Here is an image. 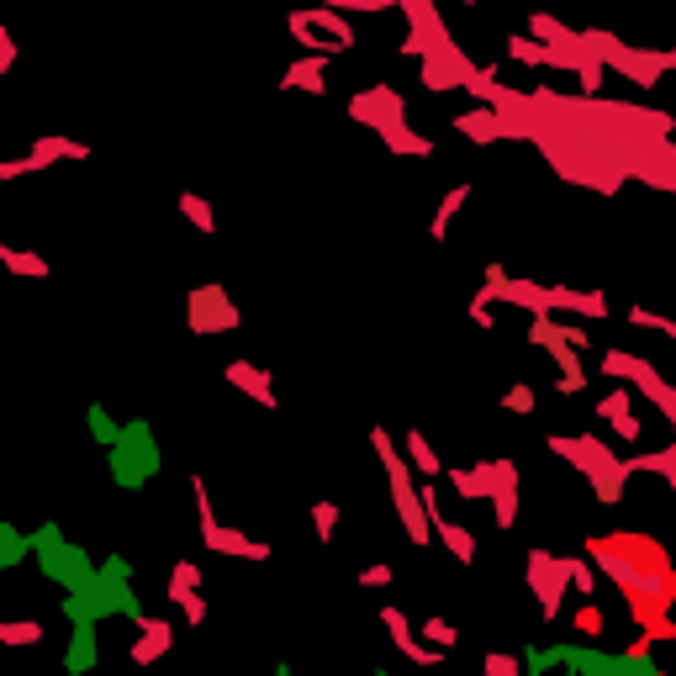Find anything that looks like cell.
I'll list each match as a JSON object with an SVG mask.
<instances>
[{
  "mask_svg": "<svg viewBox=\"0 0 676 676\" xmlns=\"http://www.w3.org/2000/svg\"><path fill=\"white\" fill-rule=\"evenodd\" d=\"M191 497H196V518H201V544L212 555H238V560H270V544L265 539H249L243 529H228V523H217L212 513V497H206V481L191 476Z\"/></svg>",
  "mask_w": 676,
  "mask_h": 676,
  "instance_id": "1",
  "label": "cell"
},
{
  "mask_svg": "<svg viewBox=\"0 0 676 676\" xmlns=\"http://www.w3.org/2000/svg\"><path fill=\"white\" fill-rule=\"evenodd\" d=\"M529 592L539 597L544 624H555L571 592V555H550V550H529Z\"/></svg>",
  "mask_w": 676,
  "mask_h": 676,
  "instance_id": "2",
  "label": "cell"
},
{
  "mask_svg": "<svg viewBox=\"0 0 676 676\" xmlns=\"http://www.w3.org/2000/svg\"><path fill=\"white\" fill-rule=\"evenodd\" d=\"M349 117L365 122V127H375V133H386V127L407 122V101H402L391 85H365L360 96L349 101Z\"/></svg>",
  "mask_w": 676,
  "mask_h": 676,
  "instance_id": "3",
  "label": "cell"
},
{
  "mask_svg": "<svg viewBox=\"0 0 676 676\" xmlns=\"http://www.w3.org/2000/svg\"><path fill=\"white\" fill-rule=\"evenodd\" d=\"M59 159H90V148H85V143H69V138H59V133H48V138L32 143L27 159H6V164H0V180L37 175V169H48V164H59Z\"/></svg>",
  "mask_w": 676,
  "mask_h": 676,
  "instance_id": "4",
  "label": "cell"
},
{
  "mask_svg": "<svg viewBox=\"0 0 676 676\" xmlns=\"http://www.w3.org/2000/svg\"><path fill=\"white\" fill-rule=\"evenodd\" d=\"M481 471H486V502H492V518H497V529H513L518 523V465L513 460H481Z\"/></svg>",
  "mask_w": 676,
  "mask_h": 676,
  "instance_id": "5",
  "label": "cell"
},
{
  "mask_svg": "<svg viewBox=\"0 0 676 676\" xmlns=\"http://www.w3.org/2000/svg\"><path fill=\"white\" fill-rule=\"evenodd\" d=\"M191 328L196 333H233L238 328V307L228 302V291L222 286L191 291Z\"/></svg>",
  "mask_w": 676,
  "mask_h": 676,
  "instance_id": "6",
  "label": "cell"
},
{
  "mask_svg": "<svg viewBox=\"0 0 676 676\" xmlns=\"http://www.w3.org/2000/svg\"><path fill=\"white\" fill-rule=\"evenodd\" d=\"M550 312L581 317V323H603V317H608V296H603V291H571V286H550Z\"/></svg>",
  "mask_w": 676,
  "mask_h": 676,
  "instance_id": "7",
  "label": "cell"
},
{
  "mask_svg": "<svg viewBox=\"0 0 676 676\" xmlns=\"http://www.w3.org/2000/svg\"><path fill=\"white\" fill-rule=\"evenodd\" d=\"M222 375H228V381L243 391V397H254L259 407H280V397H275V386H270V370L265 365H254V360H228V370H222Z\"/></svg>",
  "mask_w": 676,
  "mask_h": 676,
  "instance_id": "8",
  "label": "cell"
},
{
  "mask_svg": "<svg viewBox=\"0 0 676 676\" xmlns=\"http://www.w3.org/2000/svg\"><path fill=\"white\" fill-rule=\"evenodd\" d=\"M328 59H333V53H302V59L280 74V85H286V90H307V96H328Z\"/></svg>",
  "mask_w": 676,
  "mask_h": 676,
  "instance_id": "9",
  "label": "cell"
},
{
  "mask_svg": "<svg viewBox=\"0 0 676 676\" xmlns=\"http://www.w3.org/2000/svg\"><path fill=\"white\" fill-rule=\"evenodd\" d=\"M133 624L143 629V640H138L133 650H127V655H133V666H154L159 655H164L169 645H175V629H169L164 618H148V613H138V608H133Z\"/></svg>",
  "mask_w": 676,
  "mask_h": 676,
  "instance_id": "10",
  "label": "cell"
},
{
  "mask_svg": "<svg viewBox=\"0 0 676 676\" xmlns=\"http://www.w3.org/2000/svg\"><path fill=\"white\" fill-rule=\"evenodd\" d=\"M603 375H624V381H634L640 391H650L655 381H666V375L655 370L645 354H624V349H608V354H603Z\"/></svg>",
  "mask_w": 676,
  "mask_h": 676,
  "instance_id": "11",
  "label": "cell"
},
{
  "mask_svg": "<svg viewBox=\"0 0 676 676\" xmlns=\"http://www.w3.org/2000/svg\"><path fill=\"white\" fill-rule=\"evenodd\" d=\"M302 11H307V22H312L317 32L328 37V48H333V53H349L354 43H360V37H354V27H349V16H344V11H333V6H302Z\"/></svg>",
  "mask_w": 676,
  "mask_h": 676,
  "instance_id": "12",
  "label": "cell"
},
{
  "mask_svg": "<svg viewBox=\"0 0 676 676\" xmlns=\"http://www.w3.org/2000/svg\"><path fill=\"white\" fill-rule=\"evenodd\" d=\"M455 127H460V138H471V143H507V117L492 106L465 111V117H455Z\"/></svg>",
  "mask_w": 676,
  "mask_h": 676,
  "instance_id": "13",
  "label": "cell"
},
{
  "mask_svg": "<svg viewBox=\"0 0 676 676\" xmlns=\"http://www.w3.org/2000/svg\"><path fill=\"white\" fill-rule=\"evenodd\" d=\"M434 539H439L444 550L460 560V566H471V560H476V534H471V529H460L455 518H444V507L434 513Z\"/></svg>",
  "mask_w": 676,
  "mask_h": 676,
  "instance_id": "14",
  "label": "cell"
},
{
  "mask_svg": "<svg viewBox=\"0 0 676 676\" xmlns=\"http://www.w3.org/2000/svg\"><path fill=\"white\" fill-rule=\"evenodd\" d=\"M402 449H407V460H412V471H418L423 481H439L449 465L439 460V449L423 439V428H407V439H402Z\"/></svg>",
  "mask_w": 676,
  "mask_h": 676,
  "instance_id": "15",
  "label": "cell"
},
{
  "mask_svg": "<svg viewBox=\"0 0 676 676\" xmlns=\"http://www.w3.org/2000/svg\"><path fill=\"white\" fill-rule=\"evenodd\" d=\"M465 201H471V180H465V185H449L444 201H439V212L428 217V238L444 243V238H449V228H455V217L465 212Z\"/></svg>",
  "mask_w": 676,
  "mask_h": 676,
  "instance_id": "16",
  "label": "cell"
},
{
  "mask_svg": "<svg viewBox=\"0 0 676 676\" xmlns=\"http://www.w3.org/2000/svg\"><path fill=\"white\" fill-rule=\"evenodd\" d=\"M529 37H539V43H560V48H581V27H566L550 11H534L529 16Z\"/></svg>",
  "mask_w": 676,
  "mask_h": 676,
  "instance_id": "17",
  "label": "cell"
},
{
  "mask_svg": "<svg viewBox=\"0 0 676 676\" xmlns=\"http://www.w3.org/2000/svg\"><path fill=\"white\" fill-rule=\"evenodd\" d=\"M449 476V492H455L460 502H481L492 486H486V471H481V460L476 465H455V471H444Z\"/></svg>",
  "mask_w": 676,
  "mask_h": 676,
  "instance_id": "18",
  "label": "cell"
},
{
  "mask_svg": "<svg viewBox=\"0 0 676 676\" xmlns=\"http://www.w3.org/2000/svg\"><path fill=\"white\" fill-rule=\"evenodd\" d=\"M381 143L391 148V154H412V159H434V143H428L423 133H412L407 122H397V127H386L381 133Z\"/></svg>",
  "mask_w": 676,
  "mask_h": 676,
  "instance_id": "19",
  "label": "cell"
},
{
  "mask_svg": "<svg viewBox=\"0 0 676 676\" xmlns=\"http://www.w3.org/2000/svg\"><path fill=\"white\" fill-rule=\"evenodd\" d=\"M0 265H6L11 275H37V280L53 275V265L43 254H27V249H16V243H0Z\"/></svg>",
  "mask_w": 676,
  "mask_h": 676,
  "instance_id": "20",
  "label": "cell"
},
{
  "mask_svg": "<svg viewBox=\"0 0 676 676\" xmlns=\"http://www.w3.org/2000/svg\"><path fill=\"white\" fill-rule=\"evenodd\" d=\"M43 618H0V645H43Z\"/></svg>",
  "mask_w": 676,
  "mask_h": 676,
  "instance_id": "21",
  "label": "cell"
},
{
  "mask_svg": "<svg viewBox=\"0 0 676 676\" xmlns=\"http://www.w3.org/2000/svg\"><path fill=\"white\" fill-rule=\"evenodd\" d=\"M185 592H201V566H196V560H175V566H169L164 597H169V603H180Z\"/></svg>",
  "mask_w": 676,
  "mask_h": 676,
  "instance_id": "22",
  "label": "cell"
},
{
  "mask_svg": "<svg viewBox=\"0 0 676 676\" xmlns=\"http://www.w3.org/2000/svg\"><path fill=\"white\" fill-rule=\"evenodd\" d=\"M180 212H185V222H191L196 233H217V212H212V201H206V196L180 191Z\"/></svg>",
  "mask_w": 676,
  "mask_h": 676,
  "instance_id": "23",
  "label": "cell"
},
{
  "mask_svg": "<svg viewBox=\"0 0 676 676\" xmlns=\"http://www.w3.org/2000/svg\"><path fill=\"white\" fill-rule=\"evenodd\" d=\"M286 27H291V37H296V48H302V53H333V48H328V37L307 22V11H291V16H286Z\"/></svg>",
  "mask_w": 676,
  "mask_h": 676,
  "instance_id": "24",
  "label": "cell"
},
{
  "mask_svg": "<svg viewBox=\"0 0 676 676\" xmlns=\"http://www.w3.org/2000/svg\"><path fill=\"white\" fill-rule=\"evenodd\" d=\"M381 624H386L391 645H397L402 655H407L412 645H418V634H412V624H407V613H402V608H391V603H386V608H381Z\"/></svg>",
  "mask_w": 676,
  "mask_h": 676,
  "instance_id": "25",
  "label": "cell"
},
{
  "mask_svg": "<svg viewBox=\"0 0 676 676\" xmlns=\"http://www.w3.org/2000/svg\"><path fill=\"white\" fill-rule=\"evenodd\" d=\"M571 629L581 634V640H603V608L592 603V597H581V608L571 618Z\"/></svg>",
  "mask_w": 676,
  "mask_h": 676,
  "instance_id": "26",
  "label": "cell"
},
{
  "mask_svg": "<svg viewBox=\"0 0 676 676\" xmlns=\"http://www.w3.org/2000/svg\"><path fill=\"white\" fill-rule=\"evenodd\" d=\"M629 407H634V391H629V386H613L608 397L592 407V418H597V423H613L618 412H629Z\"/></svg>",
  "mask_w": 676,
  "mask_h": 676,
  "instance_id": "27",
  "label": "cell"
},
{
  "mask_svg": "<svg viewBox=\"0 0 676 676\" xmlns=\"http://www.w3.org/2000/svg\"><path fill=\"white\" fill-rule=\"evenodd\" d=\"M502 407H507V412H518V418H529V412L539 407V397H534V386H529V381H513V386L502 391Z\"/></svg>",
  "mask_w": 676,
  "mask_h": 676,
  "instance_id": "28",
  "label": "cell"
},
{
  "mask_svg": "<svg viewBox=\"0 0 676 676\" xmlns=\"http://www.w3.org/2000/svg\"><path fill=\"white\" fill-rule=\"evenodd\" d=\"M423 640L439 645V650H455L460 645V629L449 624V618H423Z\"/></svg>",
  "mask_w": 676,
  "mask_h": 676,
  "instance_id": "29",
  "label": "cell"
},
{
  "mask_svg": "<svg viewBox=\"0 0 676 676\" xmlns=\"http://www.w3.org/2000/svg\"><path fill=\"white\" fill-rule=\"evenodd\" d=\"M312 529H317V539L323 544H333V534H338V502H312Z\"/></svg>",
  "mask_w": 676,
  "mask_h": 676,
  "instance_id": "30",
  "label": "cell"
},
{
  "mask_svg": "<svg viewBox=\"0 0 676 676\" xmlns=\"http://www.w3.org/2000/svg\"><path fill=\"white\" fill-rule=\"evenodd\" d=\"M571 592H581V597H597V566H592V555L581 560V555H571Z\"/></svg>",
  "mask_w": 676,
  "mask_h": 676,
  "instance_id": "31",
  "label": "cell"
},
{
  "mask_svg": "<svg viewBox=\"0 0 676 676\" xmlns=\"http://www.w3.org/2000/svg\"><path fill=\"white\" fill-rule=\"evenodd\" d=\"M492 307H497V291L492 286H481L471 302H465V317H471L476 328H492Z\"/></svg>",
  "mask_w": 676,
  "mask_h": 676,
  "instance_id": "32",
  "label": "cell"
},
{
  "mask_svg": "<svg viewBox=\"0 0 676 676\" xmlns=\"http://www.w3.org/2000/svg\"><path fill=\"white\" fill-rule=\"evenodd\" d=\"M613 439L618 444H634V449H640V439H645V423H640V412H618V418H613Z\"/></svg>",
  "mask_w": 676,
  "mask_h": 676,
  "instance_id": "33",
  "label": "cell"
},
{
  "mask_svg": "<svg viewBox=\"0 0 676 676\" xmlns=\"http://www.w3.org/2000/svg\"><path fill=\"white\" fill-rule=\"evenodd\" d=\"M507 59H518V64H544V43H539V37H507Z\"/></svg>",
  "mask_w": 676,
  "mask_h": 676,
  "instance_id": "34",
  "label": "cell"
},
{
  "mask_svg": "<svg viewBox=\"0 0 676 676\" xmlns=\"http://www.w3.org/2000/svg\"><path fill=\"white\" fill-rule=\"evenodd\" d=\"M645 397H650V402L671 418V439H676V386H671V381H655V386L645 391Z\"/></svg>",
  "mask_w": 676,
  "mask_h": 676,
  "instance_id": "35",
  "label": "cell"
},
{
  "mask_svg": "<svg viewBox=\"0 0 676 676\" xmlns=\"http://www.w3.org/2000/svg\"><path fill=\"white\" fill-rule=\"evenodd\" d=\"M481 666H486V676H518V671H523V655H502V650H492Z\"/></svg>",
  "mask_w": 676,
  "mask_h": 676,
  "instance_id": "36",
  "label": "cell"
},
{
  "mask_svg": "<svg viewBox=\"0 0 676 676\" xmlns=\"http://www.w3.org/2000/svg\"><path fill=\"white\" fill-rule=\"evenodd\" d=\"M175 608H180V618H185V624H201V618H206V613H212V603H206V597H201V592H185V597H180V603H175Z\"/></svg>",
  "mask_w": 676,
  "mask_h": 676,
  "instance_id": "37",
  "label": "cell"
},
{
  "mask_svg": "<svg viewBox=\"0 0 676 676\" xmlns=\"http://www.w3.org/2000/svg\"><path fill=\"white\" fill-rule=\"evenodd\" d=\"M391 576H397V571H391L386 560H375V566L360 571V587H391Z\"/></svg>",
  "mask_w": 676,
  "mask_h": 676,
  "instance_id": "38",
  "label": "cell"
},
{
  "mask_svg": "<svg viewBox=\"0 0 676 676\" xmlns=\"http://www.w3.org/2000/svg\"><path fill=\"white\" fill-rule=\"evenodd\" d=\"M11 64H16V37L0 27V74H11Z\"/></svg>",
  "mask_w": 676,
  "mask_h": 676,
  "instance_id": "39",
  "label": "cell"
},
{
  "mask_svg": "<svg viewBox=\"0 0 676 676\" xmlns=\"http://www.w3.org/2000/svg\"><path fill=\"white\" fill-rule=\"evenodd\" d=\"M566 344H571V349H581V354H587V349H592V333H587V328H581V323H566Z\"/></svg>",
  "mask_w": 676,
  "mask_h": 676,
  "instance_id": "40",
  "label": "cell"
},
{
  "mask_svg": "<svg viewBox=\"0 0 676 676\" xmlns=\"http://www.w3.org/2000/svg\"><path fill=\"white\" fill-rule=\"evenodd\" d=\"M465 6H476V0H465Z\"/></svg>",
  "mask_w": 676,
  "mask_h": 676,
  "instance_id": "41",
  "label": "cell"
}]
</instances>
